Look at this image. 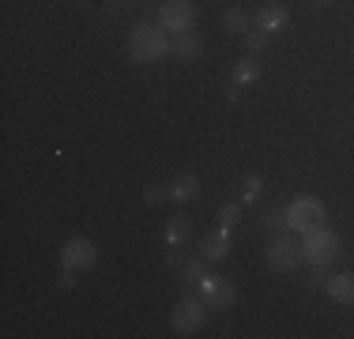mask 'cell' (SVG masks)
Returning <instances> with one entry per match:
<instances>
[{"label":"cell","instance_id":"1","mask_svg":"<svg viewBox=\"0 0 354 339\" xmlns=\"http://www.w3.org/2000/svg\"><path fill=\"white\" fill-rule=\"evenodd\" d=\"M129 53L132 61L140 64H151L158 57L170 53V38H166V27H151V23H136L129 34Z\"/></svg>","mask_w":354,"mask_h":339},{"label":"cell","instance_id":"2","mask_svg":"<svg viewBox=\"0 0 354 339\" xmlns=\"http://www.w3.org/2000/svg\"><path fill=\"white\" fill-rule=\"evenodd\" d=\"M301 257H306L309 264H317V268L332 264V260L339 257V237L328 230V226H320V230H309L306 241H301Z\"/></svg>","mask_w":354,"mask_h":339},{"label":"cell","instance_id":"3","mask_svg":"<svg viewBox=\"0 0 354 339\" xmlns=\"http://www.w3.org/2000/svg\"><path fill=\"white\" fill-rule=\"evenodd\" d=\"M324 208H320V200H313V196H298L286 208V226L290 230H301V234H309V230H320L324 226Z\"/></svg>","mask_w":354,"mask_h":339},{"label":"cell","instance_id":"4","mask_svg":"<svg viewBox=\"0 0 354 339\" xmlns=\"http://www.w3.org/2000/svg\"><path fill=\"white\" fill-rule=\"evenodd\" d=\"M204 317H207V305L204 302H196V298H181L174 305V313H170V328L177 336H192L200 324H204Z\"/></svg>","mask_w":354,"mask_h":339},{"label":"cell","instance_id":"5","mask_svg":"<svg viewBox=\"0 0 354 339\" xmlns=\"http://www.w3.org/2000/svg\"><path fill=\"white\" fill-rule=\"evenodd\" d=\"M95 260H98V249H95L91 237H68V241H64V253H61V264L64 268L87 271V268H95Z\"/></svg>","mask_w":354,"mask_h":339},{"label":"cell","instance_id":"6","mask_svg":"<svg viewBox=\"0 0 354 339\" xmlns=\"http://www.w3.org/2000/svg\"><path fill=\"white\" fill-rule=\"evenodd\" d=\"M192 19H196V8H192V0H166L162 8H158V27L181 34L192 27Z\"/></svg>","mask_w":354,"mask_h":339},{"label":"cell","instance_id":"7","mask_svg":"<svg viewBox=\"0 0 354 339\" xmlns=\"http://www.w3.org/2000/svg\"><path fill=\"white\" fill-rule=\"evenodd\" d=\"M264 260H268V268H272V271H294L306 257H301V249L290 241V237H275V241L268 245Z\"/></svg>","mask_w":354,"mask_h":339},{"label":"cell","instance_id":"8","mask_svg":"<svg viewBox=\"0 0 354 339\" xmlns=\"http://www.w3.org/2000/svg\"><path fill=\"white\" fill-rule=\"evenodd\" d=\"M200 294H204V302L212 305V309H230L234 305V283L230 279H215V275L200 279Z\"/></svg>","mask_w":354,"mask_h":339},{"label":"cell","instance_id":"9","mask_svg":"<svg viewBox=\"0 0 354 339\" xmlns=\"http://www.w3.org/2000/svg\"><path fill=\"white\" fill-rule=\"evenodd\" d=\"M324 291H328V298L332 302H339V305H354V275H328V283H324Z\"/></svg>","mask_w":354,"mask_h":339},{"label":"cell","instance_id":"10","mask_svg":"<svg viewBox=\"0 0 354 339\" xmlns=\"http://www.w3.org/2000/svg\"><path fill=\"white\" fill-rule=\"evenodd\" d=\"M286 19H290V12H286L283 4H264V8L257 12V27H260V30H268V34L283 30V27H286Z\"/></svg>","mask_w":354,"mask_h":339},{"label":"cell","instance_id":"11","mask_svg":"<svg viewBox=\"0 0 354 339\" xmlns=\"http://www.w3.org/2000/svg\"><path fill=\"white\" fill-rule=\"evenodd\" d=\"M166 196L177 200V203L196 200V196H200V181H196V174H181L177 181H170V185H166Z\"/></svg>","mask_w":354,"mask_h":339},{"label":"cell","instance_id":"12","mask_svg":"<svg viewBox=\"0 0 354 339\" xmlns=\"http://www.w3.org/2000/svg\"><path fill=\"white\" fill-rule=\"evenodd\" d=\"M200 253H204V260H223L226 253H230V230H223V226H218L212 237H204Z\"/></svg>","mask_w":354,"mask_h":339},{"label":"cell","instance_id":"13","mask_svg":"<svg viewBox=\"0 0 354 339\" xmlns=\"http://www.w3.org/2000/svg\"><path fill=\"white\" fill-rule=\"evenodd\" d=\"M200 49H204V46H200V38H196V34H189V30L174 34V57H177V61H185V64H189V61H196V57H200Z\"/></svg>","mask_w":354,"mask_h":339},{"label":"cell","instance_id":"14","mask_svg":"<svg viewBox=\"0 0 354 339\" xmlns=\"http://www.w3.org/2000/svg\"><path fill=\"white\" fill-rule=\"evenodd\" d=\"M189 234H192V223H189L185 215L170 219V226H166V241H170V249H177V245H181Z\"/></svg>","mask_w":354,"mask_h":339},{"label":"cell","instance_id":"15","mask_svg":"<svg viewBox=\"0 0 354 339\" xmlns=\"http://www.w3.org/2000/svg\"><path fill=\"white\" fill-rule=\"evenodd\" d=\"M223 27L230 34H249V15L241 12V8H230V12L223 15Z\"/></svg>","mask_w":354,"mask_h":339},{"label":"cell","instance_id":"16","mask_svg":"<svg viewBox=\"0 0 354 339\" xmlns=\"http://www.w3.org/2000/svg\"><path fill=\"white\" fill-rule=\"evenodd\" d=\"M260 75V64L257 61H241L238 72H234V87H245V83H252Z\"/></svg>","mask_w":354,"mask_h":339},{"label":"cell","instance_id":"17","mask_svg":"<svg viewBox=\"0 0 354 339\" xmlns=\"http://www.w3.org/2000/svg\"><path fill=\"white\" fill-rule=\"evenodd\" d=\"M268 42H272V34H268V30H260V27L245 34V49H249V53H260V49H264Z\"/></svg>","mask_w":354,"mask_h":339},{"label":"cell","instance_id":"18","mask_svg":"<svg viewBox=\"0 0 354 339\" xmlns=\"http://www.w3.org/2000/svg\"><path fill=\"white\" fill-rule=\"evenodd\" d=\"M238 223H241V211L234 208V203H226V208H223V215H218V226H223V230H234Z\"/></svg>","mask_w":354,"mask_h":339},{"label":"cell","instance_id":"19","mask_svg":"<svg viewBox=\"0 0 354 339\" xmlns=\"http://www.w3.org/2000/svg\"><path fill=\"white\" fill-rule=\"evenodd\" d=\"M181 271H185V283H200L204 279V260H189Z\"/></svg>","mask_w":354,"mask_h":339},{"label":"cell","instance_id":"20","mask_svg":"<svg viewBox=\"0 0 354 339\" xmlns=\"http://www.w3.org/2000/svg\"><path fill=\"white\" fill-rule=\"evenodd\" d=\"M162 196H166V189H158V185H151V189H143V200H147V203H158Z\"/></svg>","mask_w":354,"mask_h":339},{"label":"cell","instance_id":"21","mask_svg":"<svg viewBox=\"0 0 354 339\" xmlns=\"http://www.w3.org/2000/svg\"><path fill=\"white\" fill-rule=\"evenodd\" d=\"M257 189H260V177H257V174H249V177H245V200L257 196Z\"/></svg>","mask_w":354,"mask_h":339},{"label":"cell","instance_id":"22","mask_svg":"<svg viewBox=\"0 0 354 339\" xmlns=\"http://www.w3.org/2000/svg\"><path fill=\"white\" fill-rule=\"evenodd\" d=\"M268 226H272V230H283V226H286V215H268Z\"/></svg>","mask_w":354,"mask_h":339},{"label":"cell","instance_id":"23","mask_svg":"<svg viewBox=\"0 0 354 339\" xmlns=\"http://www.w3.org/2000/svg\"><path fill=\"white\" fill-rule=\"evenodd\" d=\"M317 4H328V0H317Z\"/></svg>","mask_w":354,"mask_h":339}]
</instances>
